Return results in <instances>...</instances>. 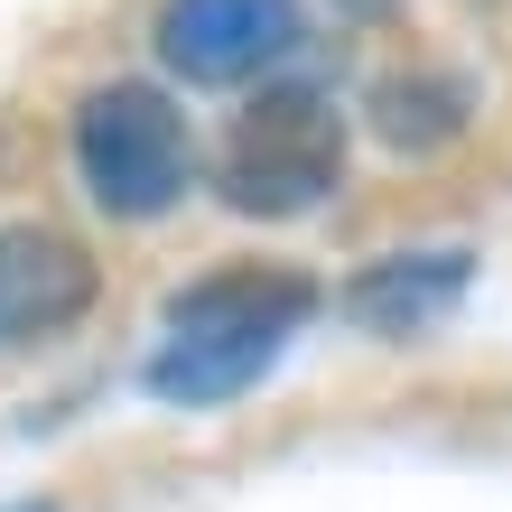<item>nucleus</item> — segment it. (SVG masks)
<instances>
[{
  "mask_svg": "<svg viewBox=\"0 0 512 512\" xmlns=\"http://www.w3.org/2000/svg\"><path fill=\"white\" fill-rule=\"evenodd\" d=\"M317 308V280L289 261H233V270H205L196 289L168 298V336L149 354V391L177 410H205V401H233L252 391L280 345L308 326Z\"/></svg>",
  "mask_w": 512,
  "mask_h": 512,
  "instance_id": "1",
  "label": "nucleus"
},
{
  "mask_svg": "<svg viewBox=\"0 0 512 512\" xmlns=\"http://www.w3.org/2000/svg\"><path fill=\"white\" fill-rule=\"evenodd\" d=\"M336 168H345L336 103H326L317 84H270V94H252L233 112L215 187H224V205H243V215H298V205H317L336 187Z\"/></svg>",
  "mask_w": 512,
  "mask_h": 512,
  "instance_id": "2",
  "label": "nucleus"
},
{
  "mask_svg": "<svg viewBox=\"0 0 512 512\" xmlns=\"http://www.w3.org/2000/svg\"><path fill=\"white\" fill-rule=\"evenodd\" d=\"M75 168L84 187H94L103 215H168L177 196H187L196 177V140L177 122V103L159 84H103V94H84L75 112Z\"/></svg>",
  "mask_w": 512,
  "mask_h": 512,
  "instance_id": "3",
  "label": "nucleus"
},
{
  "mask_svg": "<svg viewBox=\"0 0 512 512\" xmlns=\"http://www.w3.org/2000/svg\"><path fill=\"white\" fill-rule=\"evenodd\" d=\"M298 0H168L159 10V56L187 84H243L289 47Z\"/></svg>",
  "mask_w": 512,
  "mask_h": 512,
  "instance_id": "4",
  "label": "nucleus"
},
{
  "mask_svg": "<svg viewBox=\"0 0 512 512\" xmlns=\"http://www.w3.org/2000/svg\"><path fill=\"white\" fill-rule=\"evenodd\" d=\"M94 308V252L56 224L0 233V336H56Z\"/></svg>",
  "mask_w": 512,
  "mask_h": 512,
  "instance_id": "5",
  "label": "nucleus"
},
{
  "mask_svg": "<svg viewBox=\"0 0 512 512\" xmlns=\"http://www.w3.org/2000/svg\"><path fill=\"white\" fill-rule=\"evenodd\" d=\"M457 289H466V252H401V261H373L354 280V317L364 326H429Z\"/></svg>",
  "mask_w": 512,
  "mask_h": 512,
  "instance_id": "6",
  "label": "nucleus"
},
{
  "mask_svg": "<svg viewBox=\"0 0 512 512\" xmlns=\"http://www.w3.org/2000/svg\"><path fill=\"white\" fill-rule=\"evenodd\" d=\"M457 122H466V94L447 75H382L373 84V131L391 149H429V140H447Z\"/></svg>",
  "mask_w": 512,
  "mask_h": 512,
  "instance_id": "7",
  "label": "nucleus"
},
{
  "mask_svg": "<svg viewBox=\"0 0 512 512\" xmlns=\"http://www.w3.org/2000/svg\"><path fill=\"white\" fill-rule=\"evenodd\" d=\"M336 10H354V19H382V10H401V0H336Z\"/></svg>",
  "mask_w": 512,
  "mask_h": 512,
  "instance_id": "8",
  "label": "nucleus"
},
{
  "mask_svg": "<svg viewBox=\"0 0 512 512\" xmlns=\"http://www.w3.org/2000/svg\"><path fill=\"white\" fill-rule=\"evenodd\" d=\"M19 512H47V503H19Z\"/></svg>",
  "mask_w": 512,
  "mask_h": 512,
  "instance_id": "9",
  "label": "nucleus"
}]
</instances>
